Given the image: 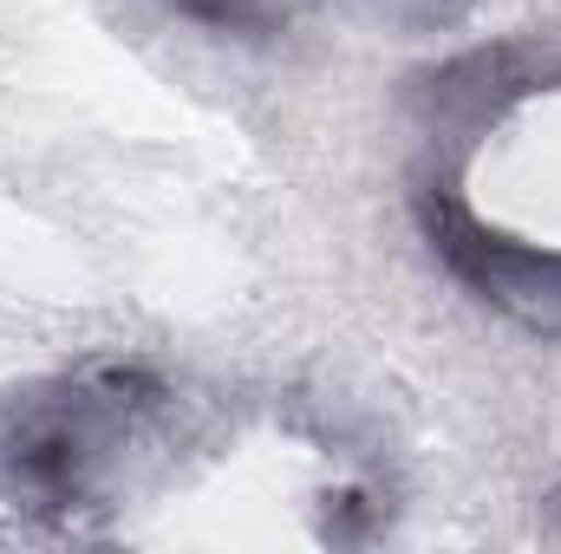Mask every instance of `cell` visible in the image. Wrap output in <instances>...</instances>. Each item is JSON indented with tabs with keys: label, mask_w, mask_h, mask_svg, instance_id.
Here are the masks:
<instances>
[{
	"label": "cell",
	"mask_w": 561,
	"mask_h": 554,
	"mask_svg": "<svg viewBox=\"0 0 561 554\" xmlns=\"http://www.w3.org/2000/svg\"><path fill=\"white\" fill-rule=\"evenodd\" d=\"M424 229H431V249L470 280L483 300H496L523 326L561 333V255H542V249L510 242V235H490L450 196H431L424 203Z\"/></svg>",
	"instance_id": "2"
},
{
	"label": "cell",
	"mask_w": 561,
	"mask_h": 554,
	"mask_svg": "<svg viewBox=\"0 0 561 554\" xmlns=\"http://www.w3.org/2000/svg\"><path fill=\"white\" fill-rule=\"evenodd\" d=\"M176 7L209 26H236V33H268L287 20V0H176Z\"/></svg>",
	"instance_id": "3"
},
{
	"label": "cell",
	"mask_w": 561,
	"mask_h": 554,
	"mask_svg": "<svg viewBox=\"0 0 561 554\" xmlns=\"http://www.w3.org/2000/svg\"><path fill=\"white\" fill-rule=\"evenodd\" d=\"M150 399L157 385L118 366L7 392L0 399V496L26 509H79L92 496L99 463L125 437V417Z\"/></svg>",
	"instance_id": "1"
}]
</instances>
